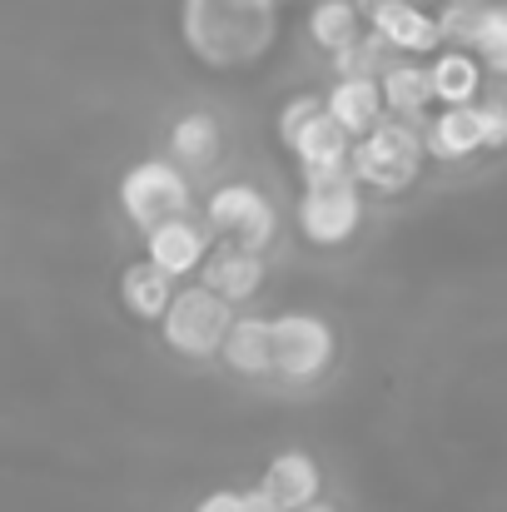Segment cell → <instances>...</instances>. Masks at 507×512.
Here are the masks:
<instances>
[{"instance_id": "603a6c76", "label": "cell", "mask_w": 507, "mask_h": 512, "mask_svg": "<svg viewBox=\"0 0 507 512\" xmlns=\"http://www.w3.org/2000/svg\"><path fill=\"white\" fill-rule=\"evenodd\" d=\"M488 5H493V0H448V5L438 10V30H443V40H448V45H473V35H478Z\"/></svg>"}, {"instance_id": "30bf717a", "label": "cell", "mask_w": 507, "mask_h": 512, "mask_svg": "<svg viewBox=\"0 0 507 512\" xmlns=\"http://www.w3.org/2000/svg\"><path fill=\"white\" fill-rule=\"evenodd\" d=\"M363 20L388 40L393 55H433L443 45V30H438V15H428L423 5L413 0H373L363 10Z\"/></svg>"}, {"instance_id": "ac0fdd59", "label": "cell", "mask_w": 507, "mask_h": 512, "mask_svg": "<svg viewBox=\"0 0 507 512\" xmlns=\"http://www.w3.org/2000/svg\"><path fill=\"white\" fill-rule=\"evenodd\" d=\"M348 150H353V135L338 125L329 110H319V115H314V120H309V125L294 135V145H289V155H294L299 174L348 165Z\"/></svg>"}, {"instance_id": "8992f818", "label": "cell", "mask_w": 507, "mask_h": 512, "mask_svg": "<svg viewBox=\"0 0 507 512\" xmlns=\"http://www.w3.org/2000/svg\"><path fill=\"white\" fill-rule=\"evenodd\" d=\"M269 334H274V373L279 378L314 383V378H324L334 368L338 334L324 314H304V309L274 314L269 319Z\"/></svg>"}, {"instance_id": "ba28073f", "label": "cell", "mask_w": 507, "mask_h": 512, "mask_svg": "<svg viewBox=\"0 0 507 512\" xmlns=\"http://www.w3.org/2000/svg\"><path fill=\"white\" fill-rule=\"evenodd\" d=\"M209 249H214V229L199 224L194 209L169 214V219H160L155 229H145V259H155V264H160L165 274H174L179 284L199 274V264H204Z\"/></svg>"}, {"instance_id": "cb8c5ba5", "label": "cell", "mask_w": 507, "mask_h": 512, "mask_svg": "<svg viewBox=\"0 0 507 512\" xmlns=\"http://www.w3.org/2000/svg\"><path fill=\"white\" fill-rule=\"evenodd\" d=\"M324 110V95H314V90H299V95H289L284 100V110H279V120H274V135H279V145L289 150L294 145V135L314 120Z\"/></svg>"}, {"instance_id": "52a82bcc", "label": "cell", "mask_w": 507, "mask_h": 512, "mask_svg": "<svg viewBox=\"0 0 507 512\" xmlns=\"http://www.w3.org/2000/svg\"><path fill=\"white\" fill-rule=\"evenodd\" d=\"M204 224L219 234V239H234V244H249V249H269L274 234H279V214L269 204V194L259 184H219L209 199H204Z\"/></svg>"}, {"instance_id": "2e32d148", "label": "cell", "mask_w": 507, "mask_h": 512, "mask_svg": "<svg viewBox=\"0 0 507 512\" xmlns=\"http://www.w3.org/2000/svg\"><path fill=\"white\" fill-rule=\"evenodd\" d=\"M174 289H179V279L165 274L155 259H135V264L120 274V304H125V314L140 319V324H160V319H165Z\"/></svg>"}, {"instance_id": "8fae6325", "label": "cell", "mask_w": 507, "mask_h": 512, "mask_svg": "<svg viewBox=\"0 0 507 512\" xmlns=\"http://www.w3.org/2000/svg\"><path fill=\"white\" fill-rule=\"evenodd\" d=\"M259 488L279 512H294L304 503H314V498H324V468L309 448H284V453L269 458Z\"/></svg>"}, {"instance_id": "5b68a950", "label": "cell", "mask_w": 507, "mask_h": 512, "mask_svg": "<svg viewBox=\"0 0 507 512\" xmlns=\"http://www.w3.org/2000/svg\"><path fill=\"white\" fill-rule=\"evenodd\" d=\"M120 209H125V219L145 234V229H155L160 219L169 214H184V209H194V184H189V170L169 155H150V160H135L130 170L120 174Z\"/></svg>"}, {"instance_id": "ffe728a7", "label": "cell", "mask_w": 507, "mask_h": 512, "mask_svg": "<svg viewBox=\"0 0 507 512\" xmlns=\"http://www.w3.org/2000/svg\"><path fill=\"white\" fill-rule=\"evenodd\" d=\"M363 30H368V20H363L358 0H319V5L309 10V40H314L324 55L353 45Z\"/></svg>"}, {"instance_id": "484cf974", "label": "cell", "mask_w": 507, "mask_h": 512, "mask_svg": "<svg viewBox=\"0 0 507 512\" xmlns=\"http://www.w3.org/2000/svg\"><path fill=\"white\" fill-rule=\"evenodd\" d=\"M294 512H338L334 503H324V498H314V503H304V508H294Z\"/></svg>"}, {"instance_id": "5bb4252c", "label": "cell", "mask_w": 507, "mask_h": 512, "mask_svg": "<svg viewBox=\"0 0 507 512\" xmlns=\"http://www.w3.org/2000/svg\"><path fill=\"white\" fill-rule=\"evenodd\" d=\"M219 363L239 378H269L274 373V334L264 314H234L229 334L219 343Z\"/></svg>"}, {"instance_id": "7a4b0ae2", "label": "cell", "mask_w": 507, "mask_h": 512, "mask_svg": "<svg viewBox=\"0 0 507 512\" xmlns=\"http://www.w3.org/2000/svg\"><path fill=\"white\" fill-rule=\"evenodd\" d=\"M304 179V194L294 204V224L304 234V244L314 249H343L358 224H363V184L353 165H334V170H309Z\"/></svg>"}, {"instance_id": "7402d4cb", "label": "cell", "mask_w": 507, "mask_h": 512, "mask_svg": "<svg viewBox=\"0 0 507 512\" xmlns=\"http://www.w3.org/2000/svg\"><path fill=\"white\" fill-rule=\"evenodd\" d=\"M468 50L483 60V70L507 75V5L503 0H493V5H488V15H483V25H478V35H473V45H468Z\"/></svg>"}, {"instance_id": "6da1fadb", "label": "cell", "mask_w": 507, "mask_h": 512, "mask_svg": "<svg viewBox=\"0 0 507 512\" xmlns=\"http://www.w3.org/2000/svg\"><path fill=\"white\" fill-rule=\"evenodd\" d=\"M184 50L209 70H249L279 40V0H184Z\"/></svg>"}, {"instance_id": "d4e9b609", "label": "cell", "mask_w": 507, "mask_h": 512, "mask_svg": "<svg viewBox=\"0 0 507 512\" xmlns=\"http://www.w3.org/2000/svg\"><path fill=\"white\" fill-rule=\"evenodd\" d=\"M478 130H483V155L507 150V105H498V100H478Z\"/></svg>"}, {"instance_id": "44dd1931", "label": "cell", "mask_w": 507, "mask_h": 512, "mask_svg": "<svg viewBox=\"0 0 507 512\" xmlns=\"http://www.w3.org/2000/svg\"><path fill=\"white\" fill-rule=\"evenodd\" d=\"M334 60V75H378L388 60H393V50H388V40L368 25L353 45H343V50H334L329 55Z\"/></svg>"}, {"instance_id": "3957f363", "label": "cell", "mask_w": 507, "mask_h": 512, "mask_svg": "<svg viewBox=\"0 0 507 512\" xmlns=\"http://www.w3.org/2000/svg\"><path fill=\"white\" fill-rule=\"evenodd\" d=\"M348 165L358 174V184H368V189H378V194H403V189H413L423 165H428L423 125L398 120V115H383L368 135L353 140Z\"/></svg>"}, {"instance_id": "e0dca14e", "label": "cell", "mask_w": 507, "mask_h": 512, "mask_svg": "<svg viewBox=\"0 0 507 512\" xmlns=\"http://www.w3.org/2000/svg\"><path fill=\"white\" fill-rule=\"evenodd\" d=\"M428 75H433V100L438 105H473L483 95V60L468 45L433 50Z\"/></svg>"}, {"instance_id": "7c38bea8", "label": "cell", "mask_w": 507, "mask_h": 512, "mask_svg": "<svg viewBox=\"0 0 507 512\" xmlns=\"http://www.w3.org/2000/svg\"><path fill=\"white\" fill-rule=\"evenodd\" d=\"M378 90H383V110L398 120H413V125H428V115L438 105L433 75H428V65H418V55H393L378 70Z\"/></svg>"}, {"instance_id": "9c48e42d", "label": "cell", "mask_w": 507, "mask_h": 512, "mask_svg": "<svg viewBox=\"0 0 507 512\" xmlns=\"http://www.w3.org/2000/svg\"><path fill=\"white\" fill-rule=\"evenodd\" d=\"M264 274H269V264H264V249H249V244H234V239H219L209 254H204V264H199V284H209L219 299H229V304H249V299H259V289H264Z\"/></svg>"}, {"instance_id": "4fadbf2b", "label": "cell", "mask_w": 507, "mask_h": 512, "mask_svg": "<svg viewBox=\"0 0 507 512\" xmlns=\"http://www.w3.org/2000/svg\"><path fill=\"white\" fill-rule=\"evenodd\" d=\"M423 150L438 165H463L483 155V130H478V100L473 105H438L423 125Z\"/></svg>"}, {"instance_id": "9a60e30c", "label": "cell", "mask_w": 507, "mask_h": 512, "mask_svg": "<svg viewBox=\"0 0 507 512\" xmlns=\"http://www.w3.org/2000/svg\"><path fill=\"white\" fill-rule=\"evenodd\" d=\"M324 110L334 115L353 140H358V135H368V130L388 115V110H383L378 75H334V85L324 90Z\"/></svg>"}, {"instance_id": "d6986e66", "label": "cell", "mask_w": 507, "mask_h": 512, "mask_svg": "<svg viewBox=\"0 0 507 512\" xmlns=\"http://www.w3.org/2000/svg\"><path fill=\"white\" fill-rule=\"evenodd\" d=\"M169 155H174L189 174L209 170V165L224 155V130H219V120H214V115H204V110L179 115V120L169 125Z\"/></svg>"}, {"instance_id": "277c9868", "label": "cell", "mask_w": 507, "mask_h": 512, "mask_svg": "<svg viewBox=\"0 0 507 512\" xmlns=\"http://www.w3.org/2000/svg\"><path fill=\"white\" fill-rule=\"evenodd\" d=\"M234 324V304L219 299L209 284L199 279H184L169 299L165 319H160V339L169 343L174 358H189V363H209L219 358V343Z\"/></svg>"}]
</instances>
